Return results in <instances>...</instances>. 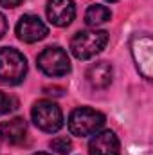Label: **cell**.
Instances as JSON below:
<instances>
[{
	"label": "cell",
	"mask_w": 153,
	"mask_h": 155,
	"mask_svg": "<svg viewBox=\"0 0 153 155\" xmlns=\"http://www.w3.org/2000/svg\"><path fill=\"white\" fill-rule=\"evenodd\" d=\"M108 43V33L88 29L79 31L74 38L70 40V51L77 60H90L96 54H99Z\"/></svg>",
	"instance_id": "cell-1"
},
{
	"label": "cell",
	"mask_w": 153,
	"mask_h": 155,
	"mask_svg": "<svg viewBox=\"0 0 153 155\" xmlns=\"http://www.w3.org/2000/svg\"><path fill=\"white\" fill-rule=\"evenodd\" d=\"M27 74V61L22 52L13 47L0 49V83L18 85Z\"/></svg>",
	"instance_id": "cell-2"
},
{
	"label": "cell",
	"mask_w": 153,
	"mask_h": 155,
	"mask_svg": "<svg viewBox=\"0 0 153 155\" xmlns=\"http://www.w3.org/2000/svg\"><path fill=\"white\" fill-rule=\"evenodd\" d=\"M103 124H105V116L88 107L72 110V114L69 117V130L72 135H77V137L94 135L96 132L103 128Z\"/></svg>",
	"instance_id": "cell-3"
},
{
	"label": "cell",
	"mask_w": 153,
	"mask_h": 155,
	"mask_svg": "<svg viewBox=\"0 0 153 155\" xmlns=\"http://www.w3.org/2000/svg\"><path fill=\"white\" fill-rule=\"evenodd\" d=\"M33 121L40 130L47 134H54L63 126V114L54 101L41 99L33 107Z\"/></svg>",
	"instance_id": "cell-4"
},
{
	"label": "cell",
	"mask_w": 153,
	"mask_h": 155,
	"mask_svg": "<svg viewBox=\"0 0 153 155\" xmlns=\"http://www.w3.org/2000/svg\"><path fill=\"white\" fill-rule=\"evenodd\" d=\"M38 67L47 76H65L70 72V60L61 47H47L38 56Z\"/></svg>",
	"instance_id": "cell-5"
},
{
	"label": "cell",
	"mask_w": 153,
	"mask_h": 155,
	"mask_svg": "<svg viewBox=\"0 0 153 155\" xmlns=\"http://www.w3.org/2000/svg\"><path fill=\"white\" fill-rule=\"evenodd\" d=\"M132 54L135 60V65L139 69V72L146 79L151 78L153 71V41L150 36L144 35H137L132 40Z\"/></svg>",
	"instance_id": "cell-6"
},
{
	"label": "cell",
	"mask_w": 153,
	"mask_h": 155,
	"mask_svg": "<svg viewBox=\"0 0 153 155\" xmlns=\"http://www.w3.org/2000/svg\"><path fill=\"white\" fill-rule=\"evenodd\" d=\"M16 35L25 43H34L49 35L47 25L34 15H24L16 24Z\"/></svg>",
	"instance_id": "cell-7"
},
{
	"label": "cell",
	"mask_w": 153,
	"mask_h": 155,
	"mask_svg": "<svg viewBox=\"0 0 153 155\" xmlns=\"http://www.w3.org/2000/svg\"><path fill=\"white\" fill-rule=\"evenodd\" d=\"M119 152H121V144L112 130L96 132L88 143L90 155H119Z\"/></svg>",
	"instance_id": "cell-8"
},
{
	"label": "cell",
	"mask_w": 153,
	"mask_h": 155,
	"mask_svg": "<svg viewBox=\"0 0 153 155\" xmlns=\"http://www.w3.org/2000/svg\"><path fill=\"white\" fill-rule=\"evenodd\" d=\"M47 16L52 25L65 27L76 16V5L72 0H49L47 4Z\"/></svg>",
	"instance_id": "cell-9"
},
{
	"label": "cell",
	"mask_w": 153,
	"mask_h": 155,
	"mask_svg": "<svg viewBox=\"0 0 153 155\" xmlns=\"http://www.w3.org/2000/svg\"><path fill=\"white\" fill-rule=\"evenodd\" d=\"M27 123L22 117H13L9 121L0 123V139L9 144H20L25 139Z\"/></svg>",
	"instance_id": "cell-10"
},
{
	"label": "cell",
	"mask_w": 153,
	"mask_h": 155,
	"mask_svg": "<svg viewBox=\"0 0 153 155\" xmlns=\"http://www.w3.org/2000/svg\"><path fill=\"white\" fill-rule=\"evenodd\" d=\"M112 65L106 61H97L94 65H90V69L86 71V79L94 88H106L112 83Z\"/></svg>",
	"instance_id": "cell-11"
},
{
	"label": "cell",
	"mask_w": 153,
	"mask_h": 155,
	"mask_svg": "<svg viewBox=\"0 0 153 155\" xmlns=\"http://www.w3.org/2000/svg\"><path fill=\"white\" fill-rule=\"evenodd\" d=\"M112 16L110 9L106 5H101V4H94L86 9L85 13V22L90 25V27H96V25H101L105 22H108Z\"/></svg>",
	"instance_id": "cell-12"
},
{
	"label": "cell",
	"mask_w": 153,
	"mask_h": 155,
	"mask_svg": "<svg viewBox=\"0 0 153 155\" xmlns=\"http://www.w3.org/2000/svg\"><path fill=\"white\" fill-rule=\"evenodd\" d=\"M50 148L56 153L67 155V153H70V150H72V143H70L69 137H56V139L50 141Z\"/></svg>",
	"instance_id": "cell-13"
},
{
	"label": "cell",
	"mask_w": 153,
	"mask_h": 155,
	"mask_svg": "<svg viewBox=\"0 0 153 155\" xmlns=\"http://www.w3.org/2000/svg\"><path fill=\"white\" fill-rule=\"evenodd\" d=\"M16 107H18L16 97L9 96V94H5V92H0V116L16 110Z\"/></svg>",
	"instance_id": "cell-14"
},
{
	"label": "cell",
	"mask_w": 153,
	"mask_h": 155,
	"mask_svg": "<svg viewBox=\"0 0 153 155\" xmlns=\"http://www.w3.org/2000/svg\"><path fill=\"white\" fill-rule=\"evenodd\" d=\"M24 0H0V4L4 5V7H16V5H20Z\"/></svg>",
	"instance_id": "cell-15"
},
{
	"label": "cell",
	"mask_w": 153,
	"mask_h": 155,
	"mask_svg": "<svg viewBox=\"0 0 153 155\" xmlns=\"http://www.w3.org/2000/svg\"><path fill=\"white\" fill-rule=\"evenodd\" d=\"M5 31H7V20H5V16L0 13V38L5 35Z\"/></svg>",
	"instance_id": "cell-16"
},
{
	"label": "cell",
	"mask_w": 153,
	"mask_h": 155,
	"mask_svg": "<svg viewBox=\"0 0 153 155\" xmlns=\"http://www.w3.org/2000/svg\"><path fill=\"white\" fill-rule=\"evenodd\" d=\"M45 94H54V96H61L63 94V88H60V87H54V88H45Z\"/></svg>",
	"instance_id": "cell-17"
},
{
	"label": "cell",
	"mask_w": 153,
	"mask_h": 155,
	"mask_svg": "<svg viewBox=\"0 0 153 155\" xmlns=\"http://www.w3.org/2000/svg\"><path fill=\"white\" fill-rule=\"evenodd\" d=\"M34 155H49V153H34Z\"/></svg>",
	"instance_id": "cell-18"
},
{
	"label": "cell",
	"mask_w": 153,
	"mask_h": 155,
	"mask_svg": "<svg viewBox=\"0 0 153 155\" xmlns=\"http://www.w3.org/2000/svg\"><path fill=\"white\" fill-rule=\"evenodd\" d=\"M108 2H117V0H108Z\"/></svg>",
	"instance_id": "cell-19"
}]
</instances>
